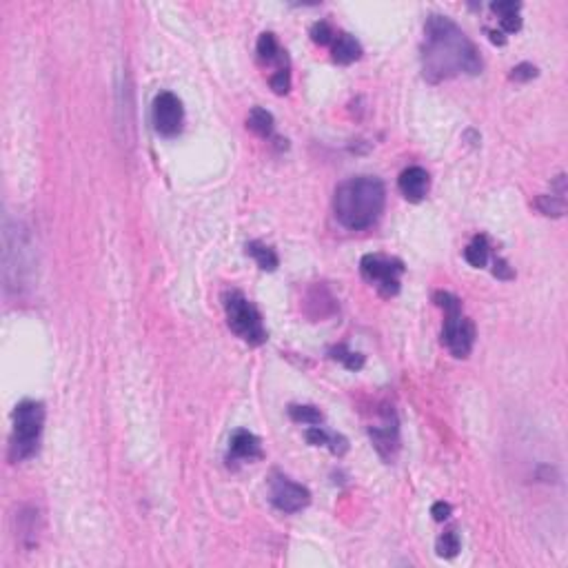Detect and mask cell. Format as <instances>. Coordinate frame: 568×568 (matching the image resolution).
<instances>
[{
	"label": "cell",
	"instance_id": "7",
	"mask_svg": "<svg viewBox=\"0 0 568 568\" xmlns=\"http://www.w3.org/2000/svg\"><path fill=\"white\" fill-rule=\"evenodd\" d=\"M151 118H153V129L164 138H174L180 133L182 122H184V109L182 102L171 91H160L153 98L151 107Z\"/></svg>",
	"mask_w": 568,
	"mask_h": 568
},
{
	"label": "cell",
	"instance_id": "10",
	"mask_svg": "<svg viewBox=\"0 0 568 568\" xmlns=\"http://www.w3.org/2000/svg\"><path fill=\"white\" fill-rule=\"evenodd\" d=\"M397 184H400V191H402V195L406 198V200L422 203L426 198V193H428V187H431V178H428L426 169L409 167V169H404V171H402Z\"/></svg>",
	"mask_w": 568,
	"mask_h": 568
},
{
	"label": "cell",
	"instance_id": "20",
	"mask_svg": "<svg viewBox=\"0 0 568 568\" xmlns=\"http://www.w3.org/2000/svg\"><path fill=\"white\" fill-rule=\"evenodd\" d=\"M537 207H540V211L544 213V216H552V218L564 216V211H566L564 198H562V195H555V193L542 195L540 200H537Z\"/></svg>",
	"mask_w": 568,
	"mask_h": 568
},
{
	"label": "cell",
	"instance_id": "24",
	"mask_svg": "<svg viewBox=\"0 0 568 568\" xmlns=\"http://www.w3.org/2000/svg\"><path fill=\"white\" fill-rule=\"evenodd\" d=\"M533 78H537V67L531 63H521L511 71V80H515V83H528Z\"/></svg>",
	"mask_w": 568,
	"mask_h": 568
},
{
	"label": "cell",
	"instance_id": "2",
	"mask_svg": "<svg viewBox=\"0 0 568 568\" xmlns=\"http://www.w3.org/2000/svg\"><path fill=\"white\" fill-rule=\"evenodd\" d=\"M387 189L380 178L360 176L342 182L333 195V211L342 226L362 231L377 222L385 211Z\"/></svg>",
	"mask_w": 568,
	"mask_h": 568
},
{
	"label": "cell",
	"instance_id": "14",
	"mask_svg": "<svg viewBox=\"0 0 568 568\" xmlns=\"http://www.w3.org/2000/svg\"><path fill=\"white\" fill-rule=\"evenodd\" d=\"M247 253L255 260L258 267L262 271H275V269H278V265H280V260H278V255H275V251L271 247H267V244L258 242V240L247 244Z\"/></svg>",
	"mask_w": 568,
	"mask_h": 568
},
{
	"label": "cell",
	"instance_id": "16",
	"mask_svg": "<svg viewBox=\"0 0 568 568\" xmlns=\"http://www.w3.org/2000/svg\"><path fill=\"white\" fill-rule=\"evenodd\" d=\"M247 127L260 138H269L273 133V116L267 109H262V107H255L247 118Z\"/></svg>",
	"mask_w": 568,
	"mask_h": 568
},
{
	"label": "cell",
	"instance_id": "8",
	"mask_svg": "<svg viewBox=\"0 0 568 568\" xmlns=\"http://www.w3.org/2000/svg\"><path fill=\"white\" fill-rule=\"evenodd\" d=\"M311 502L309 488L284 478V475H275L271 482V504L282 513H298L306 509Z\"/></svg>",
	"mask_w": 568,
	"mask_h": 568
},
{
	"label": "cell",
	"instance_id": "12",
	"mask_svg": "<svg viewBox=\"0 0 568 568\" xmlns=\"http://www.w3.org/2000/svg\"><path fill=\"white\" fill-rule=\"evenodd\" d=\"M362 56L360 42L351 34H337L333 40V60L340 65H351Z\"/></svg>",
	"mask_w": 568,
	"mask_h": 568
},
{
	"label": "cell",
	"instance_id": "29",
	"mask_svg": "<svg viewBox=\"0 0 568 568\" xmlns=\"http://www.w3.org/2000/svg\"><path fill=\"white\" fill-rule=\"evenodd\" d=\"M488 36H490V42H493V44H504L506 42V38L502 34H497V32H488Z\"/></svg>",
	"mask_w": 568,
	"mask_h": 568
},
{
	"label": "cell",
	"instance_id": "21",
	"mask_svg": "<svg viewBox=\"0 0 568 568\" xmlns=\"http://www.w3.org/2000/svg\"><path fill=\"white\" fill-rule=\"evenodd\" d=\"M331 358L337 360V362H342V364L349 368V371H358V368L364 366V358L360 356V353L349 351L344 344H342V346H335V349L331 351Z\"/></svg>",
	"mask_w": 568,
	"mask_h": 568
},
{
	"label": "cell",
	"instance_id": "9",
	"mask_svg": "<svg viewBox=\"0 0 568 568\" xmlns=\"http://www.w3.org/2000/svg\"><path fill=\"white\" fill-rule=\"evenodd\" d=\"M368 435H371L377 453L385 457L387 462H391L397 449H400V428H397V418L393 409L385 406V411H382V416H380V424L368 428Z\"/></svg>",
	"mask_w": 568,
	"mask_h": 568
},
{
	"label": "cell",
	"instance_id": "22",
	"mask_svg": "<svg viewBox=\"0 0 568 568\" xmlns=\"http://www.w3.org/2000/svg\"><path fill=\"white\" fill-rule=\"evenodd\" d=\"M311 40L315 44H331L335 40V32L333 27L327 20H320L311 27Z\"/></svg>",
	"mask_w": 568,
	"mask_h": 568
},
{
	"label": "cell",
	"instance_id": "23",
	"mask_svg": "<svg viewBox=\"0 0 568 568\" xmlns=\"http://www.w3.org/2000/svg\"><path fill=\"white\" fill-rule=\"evenodd\" d=\"M269 83H271V89L275 91V94L284 96L286 91H289V87H291V73H289V69L286 67H280L278 71L271 75Z\"/></svg>",
	"mask_w": 568,
	"mask_h": 568
},
{
	"label": "cell",
	"instance_id": "15",
	"mask_svg": "<svg viewBox=\"0 0 568 568\" xmlns=\"http://www.w3.org/2000/svg\"><path fill=\"white\" fill-rule=\"evenodd\" d=\"M464 260L475 269L486 267V262H488V240L484 236H475L473 242L464 249Z\"/></svg>",
	"mask_w": 568,
	"mask_h": 568
},
{
	"label": "cell",
	"instance_id": "28",
	"mask_svg": "<svg viewBox=\"0 0 568 568\" xmlns=\"http://www.w3.org/2000/svg\"><path fill=\"white\" fill-rule=\"evenodd\" d=\"M493 273L497 275L500 280H513V271H511V267L506 265V260H502V258H497L495 260V269H493Z\"/></svg>",
	"mask_w": 568,
	"mask_h": 568
},
{
	"label": "cell",
	"instance_id": "5",
	"mask_svg": "<svg viewBox=\"0 0 568 568\" xmlns=\"http://www.w3.org/2000/svg\"><path fill=\"white\" fill-rule=\"evenodd\" d=\"M224 313L229 329H231L242 342H247L251 346H260L267 342V329L262 315L255 309V304L240 294V291H226L224 294Z\"/></svg>",
	"mask_w": 568,
	"mask_h": 568
},
{
	"label": "cell",
	"instance_id": "3",
	"mask_svg": "<svg viewBox=\"0 0 568 568\" xmlns=\"http://www.w3.org/2000/svg\"><path fill=\"white\" fill-rule=\"evenodd\" d=\"M435 304L444 311V327H442V342L455 358H469L475 344V325L462 313V302H459L449 291H437L433 296Z\"/></svg>",
	"mask_w": 568,
	"mask_h": 568
},
{
	"label": "cell",
	"instance_id": "18",
	"mask_svg": "<svg viewBox=\"0 0 568 568\" xmlns=\"http://www.w3.org/2000/svg\"><path fill=\"white\" fill-rule=\"evenodd\" d=\"M289 416L294 422H300V424H309V426H315L322 422V413L311 406V404H291L289 406Z\"/></svg>",
	"mask_w": 568,
	"mask_h": 568
},
{
	"label": "cell",
	"instance_id": "27",
	"mask_svg": "<svg viewBox=\"0 0 568 568\" xmlns=\"http://www.w3.org/2000/svg\"><path fill=\"white\" fill-rule=\"evenodd\" d=\"M431 515H433L435 521L449 519V515H451V506H449L447 502H435V504L431 506Z\"/></svg>",
	"mask_w": 568,
	"mask_h": 568
},
{
	"label": "cell",
	"instance_id": "4",
	"mask_svg": "<svg viewBox=\"0 0 568 568\" xmlns=\"http://www.w3.org/2000/svg\"><path fill=\"white\" fill-rule=\"evenodd\" d=\"M44 424V406L34 400H25L13 411V433L9 444L11 462H25L38 453V442Z\"/></svg>",
	"mask_w": 568,
	"mask_h": 568
},
{
	"label": "cell",
	"instance_id": "26",
	"mask_svg": "<svg viewBox=\"0 0 568 568\" xmlns=\"http://www.w3.org/2000/svg\"><path fill=\"white\" fill-rule=\"evenodd\" d=\"M500 27H502V32L504 34H515L521 29V18H519V13H513V16H504L500 18Z\"/></svg>",
	"mask_w": 568,
	"mask_h": 568
},
{
	"label": "cell",
	"instance_id": "13",
	"mask_svg": "<svg viewBox=\"0 0 568 568\" xmlns=\"http://www.w3.org/2000/svg\"><path fill=\"white\" fill-rule=\"evenodd\" d=\"M306 442L313 444V447H329V451L333 455H344L346 449H349V444H346L344 437L331 435V433L325 431V428H320L318 424L311 426V428H306Z\"/></svg>",
	"mask_w": 568,
	"mask_h": 568
},
{
	"label": "cell",
	"instance_id": "17",
	"mask_svg": "<svg viewBox=\"0 0 568 568\" xmlns=\"http://www.w3.org/2000/svg\"><path fill=\"white\" fill-rule=\"evenodd\" d=\"M459 548H462V542H459V535L455 531H447V533H442L437 537V544H435V550H437V555L444 557V560H451L455 557Z\"/></svg>",
	"mask_w": 568,
	"mask_h": 568
},
{
	"label": "cell",
	"instance_id": "1",
	"mask_svg": "<svg viewBox=\"0 0 568 568\" xmlns=\"http://www.w3.org/2000/svg\"><path fill=\"white\" fill-rule=\"evenodd\" d=\"M422 69L424 78L442 83L457 73L478 75L482 71V58L478 47L451 18L433 13L424 25Z\"/></svg>",
	"mask_w": 568,
	"mask_h": 568
},
{
	"label": "cell",
	"instance_id": "11",
	"mask_svg": "<svg viewBox=\"0 0 568 568\" xmlns=\"http://www.w3.org/2000/svg\"><path fill=\"white\" fill-rule=\"evenodd\" d=\"M229 451L236 459H260L262 457V447H260V440L249 433V431H236L231 435V442H229Z\"/></svg>",
	"mask_w": 568,
	"mask_h": 568
},
{
	"label": "cell",
	"instance_id": "6",
	"mask_svg": "<svg viewBox=\"0 0 568 568\" xmlns=\"http://www.w3.org/2000/svg\"><path fill=\"white\" fill-rule=\"evenodd\" d=\"M360 273L368 284H373L377 289V294L382 298H393L397 296V291H400V278L404 273V265L397 258L368 253L362 258Z\"/></svg>",
	"mask_w": 568,
	"mask_h": 568
},
{
	"label": "cell",
	"instance_id": "25",
	"mask_svg": "<svg viewBox=\"0 0 568 568\" xmlns=\"http://www.w3.org/2000/svg\"><path fill=\"white\" fill-rule=\"evenodd\" d=\"M519 3H513V0H509V3H493L490 5V9H493L500 18L504 16H513V13H519Z\"/></svg>",
	"mask_w": 568,
	"mask_h": 568
},
{
	"label": "cell",
	"instance_id": "19",
	"mask_svg": "<svg viewBox=\"0 0 568 568\" xmlns=\"http://www.w3.org/2000/svg\"><path fill=\"white\" fill-rule=\"evenodd\" d=\"M280 44L275 40L273 34H262L258 40V58L262 60V63H275V60L280 58Z\"/></svg>",
	"mask_w": 568,
	"mask_h": 568
}]
</instances>
